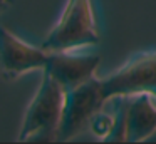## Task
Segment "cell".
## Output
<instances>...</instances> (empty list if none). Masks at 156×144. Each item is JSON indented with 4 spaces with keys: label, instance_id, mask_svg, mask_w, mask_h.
<instances>
[{
    "label": "cell",
    "instance_id": "cell-1",
    "mask_svg": "<svg viewBox=\"0 0 156 144\" xmlns=\"http://www.w3.org/2000/svg\"><path fill=\"white\" fill-rule=\"evenodd\" d=\"M66 90L49 72L42 70V80L24 116L19 141H57V131L64 109Z\"/></svg>",
    "mask_w": 156,
    "mask_h": 144
},
{
    "label": "cell",
    "instance_id": "cell-2",
    "mask_svg": "<svg viewBox=\"0 0 156 144\" xmlns=\"http://www.w3.org/2000/svg\"><path fill=\"white\" fill-rule=\"evenodd\" d=\"M98 42L99 30L92 0H67L59 22L47 33L41 47L47 52H69L96 45Z\"/></svg>",
    "mask_w": 156,
    "mask_h": 144
},
{
    "label": "cell",
    "instance_id": "cell-3",
    "mask_svg": "<svg viewBox=\"0 0 156 144\" xmlns=\"http://www.w3.org/2000/svg\"><path fill=\"white\" fill-rule=\"evenodd\" d=\"M108 102L109 100L102 94V82L96 76L74 89L66 90L57 141H71L82 132L86 127H89L92 116Z\"/></svg>",
    "mask_w": 156,
    "mask_h": 144
},
{
    "label": "cell",
    "instance_id": "cell-4",
    "mask_svg": "<svg viewBox=\"0 0 156 144\" xmlns=\"http://www.w3.org/2000/svg\"><path fill=\"white\" fill-rule=\"evenodd\" d=\"M101 82L102 94L108 100L139 92L156 94V50L134 55L116 72L101 79Z\"/></svg>",
    "mask_w": 156,
    "mask_h": 144
},
{
    "label": "cell",
    "instance_id": "cell-5",
    "mask_svg": "<svg viewBox=\"0 0 156 144\" xmlns=\"http://www.w3.org/2000/svg\"><path fill=\"white\" fill-rule=\"evenodd\" d=\"M49 52L19 39L9 29L0 25V72L5 79H17L30 70H42Z\"/></svg>",
    "mask_w": 156,
    "mask_h": 144
},
{
    "label": "cell",
    "instance_id": "cell-6",
    "mask_svg": "<svg viewBox=\"0 0 156 144\" xmlns=\"http://www.w3.org/2000/svg\"><path fill=\"white\" fill-rule=\"evenodd\" d=\"M101 57L98 54L49 52L47 64L42 70L49 72L64 90H71L96 76Z\"/></svg>",
    "mask_w": 156,
    "mask_h": 144
},
{
    "label": "cell",
    "instance_id": "cell-7",
    "mask_svg": "<svg viewBox=\"0 0 156 144\" xmlns=\"http://www.w3.org/2000/svg\"><path fill=\"white\" fill-rule=\"evenodd\" d=\"M126 97V141H148L156 132V94L139 92Z\"/></svg>",
    "mask_w": 156,
    "mask_h": 144
},
{
    "label": "cell",
    "instance_id": "cell-8",
    "mask_svg": "<svg viewBox=\"0 0 156 144\" xmlns=\"http://www.w3.org/2000/svg\"><path fill=\"white\" fill-rule=\"evenodd\" d=\"M116 127V112L112 109V112H108V111H99L92 116L91 122H89V131H91L94 136H98L99 139L108 141L109 136L112 134Z\"/></svg>",
    "mask_w": 156,
    "mask_h": 144
},
{
    "label": "cell",
    "instance_id": "cell-9",
    "mask_svg": "<svg viewBox=\"0 0 156 144\" xmlns=\"http://www.w3.org/2000/svg\"><path fill=\"white\" fill-rule=\"evenodd\" d=\"M12 3V0H0V12L5 9V7H9Z\"/></svg>",
    "mask_w": 156,
    "mask_h": 144
}]
</instances>
